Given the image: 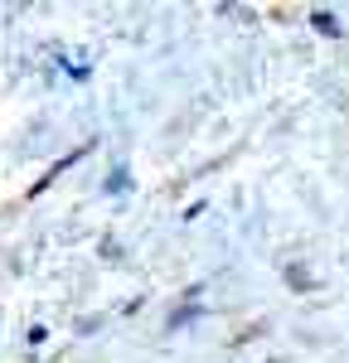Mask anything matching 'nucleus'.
Instances as JSON below:
<instances>
[{"label": "nucleus", "instance_id": "nucleus-1", "mask_svg": "<svg viewBox=\"0 0 349 363\" xmlns=\"http://www.w3.org/2000/svg\"><path fill=\"white\" fill-rule=\"evenodd\" d=\"M311 29L325 34V39H340V34H345V25H340V15H335V10H311Z\"/></svg>", "mask_w": 349, "mask_h": 363}, {"label": "nucleus", "instance_id": "nucleus-2", "mask_svg": "<svg viewBox=\"0 0 349 363\" xmlns=\"http://www.w3.org/2000/svg\"><path fill=\"white\" fill-rule=\"evenodd\" d=\"M194 320H199V306H194V301L174 306L170 315H165V335H174V330H184V325H194Z\"/></svg>", "mask_w": 349, "mask_h": 363}, {"label": "nucleus", "instance_id": "nucleus-3", "mask_svg": "<svg viewBox=\"0 0 349 363\" xmlns=\"http://www.w3.org/2000/svg\"><path fill=\"white\" fill-rule=\"evenodd\" d=\"M287 286H291V291H296V296H306V291L316 286V277H311L306 267H287Z\"/></svg>", "mask_w": 349, "mask_h": 363}, {"label": "nucleus", "instance_id": "nucleus-4", "mask_svg": "<svg viewBox=\"0 0 349 363\" xmlns=\"http://www.w3.org/2000/svg\"><path fill=\"white\" fill-rule=\"evenodd\" d=\"M126 189H131V179H126V169H116L112 179L102 184V194H126Z\"/></svg>", "mask_w": 349, "mask_h": 363}, {"label": "nucleus", "instance_id": "nucleus-5", "mask_svg": "<svg viewBox=\"0 0 349 363\" xmlns=\"http://www.w3.org/2000/svg\"><path fill=\"white\" fill-rule=\"evenodd\" d=\"M25 339H29V344H44V339H49V330H44V325H29Z\"/></svg>", "mask_w": 349, "mask_h": 363}]
</instances>
